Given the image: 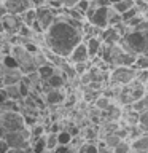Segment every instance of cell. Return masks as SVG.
Wrapping results in <instances>:
<instances>
[{
  "label": "cell",
  "instance_id": "cell-1",
  "mask_svg": "<svg viewBox=\"0 0 148 153\" xmlns=\"http://www.w3.org/2000/svg\"><path fill=\"white\" fill-rule=\"evenodd\" d=\"M80 42H83L81 32L78 29L72 27L70 24H67L59 14H57L56 21L46 29L45 33H43L45 48L48 51L64 57V59L69 57L72 50H73Z\"/></svg>",
  "mask_w": 148,
  "mask_h": 153
},
{
  "label": "cell",
  "instance_id": "cell-2",
  "mask_svg": "<svg viewBox=\"0 0 148 153\" xmlns=\"http://www.w3.org/2000/svg\"><path fill=\"white\" fill-rule=\"evenodd\" d=\"M126 53L140 56L148 53V30H127L118 43Z\"/></svg>",
  "mask_w": 148,
  "mask_h": 153
},
{
  "label": "cell",
  "instance_id": "cell-3",
  "mask_svg": "<svg viewBox=\"0 0 148 153\" xmlns=\"http://www.w3.org/2000/svg\"><path fill=\"white\" fill-rule=\"evenodd\" d=\"M10 54L14 57V61H16V64H18V70L21 72L22 75L32 74V72L37 70L35 61H33V54L29 53L22 45H11Z\"/></svg>",
  "mask_w": 148,
  "mask_h": 153
},
{
  "label": "cell",
  "instance_id": "cell-4",
  "mask_svg": "<svg viewBox=\"0 0 148 153\" xmlns=\"http://www.w3.org/2000/svg\"><path fill=\"white\" fill-rule=\"evenodd\" d=\"M0 126L2 131L5 132H16L22 131L26 128L24 117L19 112H2L0 113Z\"/></svg>",
  "mask_w": 148,
  "mask_h": 153
},
{
  "label": "cell",
  "instance_id": "cell-5",
  "mask_svg": "<svg viewBox=\"0 0 148 153\" xmlns=\"http://www.w3.org/2000/svg\"><path fill=\"white\" fill-rule=\"evenodd\" d=\"M2 139L8 143L10 148H29L30 147V131L29 128H24L22 131L16 132H5Z\"/></svg>",
  "mask_w": 148,
  "mask_h": 153
},
{
  "label": "cell",
  "instance_id": "cell-6",
  "mask_svg": "<svg viewBox=\"0 0 148 153\" xmlns=\"http://www.w3.org/2000/svg\"><path fill=\"white\" fill-rule=\"evenodd\" d=\"M135 76V69L134 67H113V70L110 72V81L112 85H118V86H127L134 81Z\"/></svg>",
  "mask_w": 148,
  "mask_h": 153
},
{
  "label": "cell",
  "instance_id": "cell-7",
  "mask_svg": "<svg viewBox=\"0 0 148 153\" xmlns=\"http://www.w3.org/2000/svg\"><path fill=\"white\" fill-rule=\"evenodd\" d=\"M57 14H59V13L53 11V10L48 8V7H38V8H35V21L40 24L41 29H43V32H45L46 29L56 21Z\"/></svg>",
  "mask_w": 148,
  "mask_h": 153
},
{
  "label": "cell",
  "instance_id": "cell-8",
  "mask_svg": "<svg viewBox=\"0 0 148 153\" xmlns=\"http://www.w3.org/2000/svg\"><path fill=\"white\" fill-rule=\"evenodd\" d=\"M3 7L7 10V14H14V16H21L27 10L33 8L30 0H3Z\"/></svg>",
  "mask_w": 148,
  "mask_h": 153
},
{
  "label": "cell",
  "instance_id": "cell-9",
  "mask_svg": "<svg viewBox=\"0 0 148 153\" xmlns=\"http://www.w3.org/2000/svg\"><path fill=\"white\" fill-rule=\"evenodd\" d=\"M0 22H2L3 32L10 33V35H18L19 29L22 26V21L19 16H14V14H5V16L0 18Z\"/></svg>",
  "mask_w": 148,
  "mask_h": 153
},
{
  "label": "cell",
  "instance_id": "cell-10",
  "mask_svg": "<svg viewBox=\"0 0 148 153\" xmlns=\"http://www.w3.org/2000/svg\"><path fill=\"white\" fill-rule=\"evenodd\" d=\"M67 59H69L73 65L75 64H83V62H88L89 61V56H88V50H86L84 42H80L78 45L72 50V53L69 54Z\"/></svg>",
  "mask_w": 148,
  "mask_h": 153
},
{
  "label": "cell",
  "instance_id": "cell-11",
  "mask_svg": "<svg viewBox=\"0 0 148 153\" xmlns=\"http://www.w3.org/2000/svg\"><path fill=\"white\" fill-rule=\"evenodd\" d=\"M22 74L19 72L18 69L14 70H5L2 76H0V83H2L3 86H10V85H18L19 81L22 80Z\"/></svg>",
  "mask_w": 148,
  "mask_h": 153
},
{
  "label": "cell",
  "instance_id": "cell-12",
  "mask_svg": "<svg viewBox=\"0 0 148 153\" xmlns=\"http://www.w3.org/2000/svg\"><path fill=\"white\" fill-rule=\"evenodd\" d=\"M84 45H86V50H88V56H89V61L94 59V57L99 56V51H100V46H102V40L100 37H91V38H86Z\"/></svg>",
  "mask_w": 148,
  "mask_h": 153
},
{
  "label": "cell",
  "instance_id": "cell-13",
  "mask_svg": "<svg viewBox=\"0 0 148 153\" xmlns=\"http://www.w3.org/2000/svg\"><path fill=\"white\" fill-rule=\"evenodd\" d=\"M100 40H102V43H105V45H118L119 40H121V35L115 30L113 27H105L102 33H100Z\"/></svg>",
  "mask_w": 148,
  "mask_h": 153
},
{
  "label": "cell",
  "instance_id": "cell-14",
  "mask_svg": "<svg viewBox=\"0 0 148 153\" xmlns=\"http://www.w3.org/2000/svg\"><path fill=\"white\" fill-rule=\"evenodd\" d=\"M131 150L135 153H148V134H140L138 137L132 139Z\"/></svg>",
  "mask_w": 148,
  "mask_h": 153
},
{
  "label": "cell",
  "instance_id": "cell-15",
  "mask_svg": "<svg viewBox=\"0 0 148 153\" xmlns=\"http://www.w3.org/2000/svg\"><path fill=\"white\" fill-rule=\"evenodd\" d=\"M64 99H65V94L62 93L61 89H50L46 93V102L48 104L57 105V104L64 102Z\"/></svg>",
  "mask_w": 148,
  "mask_h": 153
},
{
  "label": "cell",
  "instance_id": "cell-16",
  "mask_svg": "<svg viewBox=\"0 0 148 153\" xmlns=\"http://www.w3.org/2000/svg\"><path fill=\"white\" fill-rule=\"evenodd\" d=\"M35 72H37V75H38V78H40V81H48V78H50V76L54 75L56 69H54L51 64H45V65L37 67Z\"/></svg>",
  "mask_w": 148,
  "mask_h": 153
},
{
  "label": "cell",
  "instance_id": "cell-17",
  "mask_svg": "<svg viewBox=\"0 0 148 153\" xmlns=\"http://www.w3.org/2000/svg\"><path fill=\"white\" fill-rule=\"evenodd\" d=\"M46 86H50V89H61L62 86L65 85V80L64 76H62L61 74H57V72H54V75L50 76L48 78V81H43Z\"/></svg>",
  "mask_w": 148,
  "mask_h": 153
},
{
  "label": "cell",
  "instance_id": "cell-18",
  "mask_svg": "<svg viewBox=\"0 0 148 153\" xmlns=\"http://www.w3.org/2000/svg\"><path fill=\"white\" fill-rule=\"evenodd\" d=\"M5 94H7V99L8 100H14V102H19L22 100L21 94H19V89H18V85H10V86H5Z\"/></svg>",
  "mask_w": 148,
  "mask_h": 153
},
{
  "label": "cell",
  "instance_id": "cell-19",
  "mask_svg": "<svg viewBox=\"0 0 148 153\" xmlns=\"http://www.w3.org/2000/svg\"><path fill=\"white\" fill-rule=\"evenodd\" d=\"M110 7H112L118 14H123L124 11H127L129 8H132V7H134V0H119V2L113 3V5H110Z\"/></svg>",
  "mask_w": 148,
  "mask_h": 153
},
{
  "label": "cell",
  "instance_id": "cell-20",
  "mask_svg": "<svg viewBox=\"0 0 148 153\" xmlns=\"http://www.w3.org/2000/svg\"><path fill=\"white\" fill-rule=\"evenodd\" d=\"M131 108L135 110V112H138V113H142V112H145V110H148V93H145V94H143V97H140L138 100L132 102V104H131Z\"/></svg>",
  "mask_w": 148,
  "mask_h": 153
},
{
  "label": "cell",
  "instance_id": "cell-21",
  "mask_svg": "<svg viewBox=\"0 0 148 153\" xmlns=\"http://www.w3.org/2000/svg\"><path fill=\"white\" fill-rule=\"evenodd\" d=\"M30 150H32V153H45V152H46L45 136L35 139V140H33V143H30Z\"/></svg>",
  "mask_w": 148,
  "mask_h": 153
},
{
  "label": "cell",
  "instance_id": "cell-22",
  "mask_svg": "<svg viewBox=\"0 0 148 153\" xmlns=\"http://www.w3.org/2000/svg\"><path fill=\"white\" fill-rule=\"evenodd\" d=\"M56 137H57V145H72V134L69 131H59L56 132Z\"/></svg>",
  "mask_w": 148,
  "mask_h": 153
},
{
  "label": "cell",
  "instance_id": "cell-23",
  "mask_svg": "<svg viewBox=\"0 0 148 153\" xmlns=\"http://www.w3.org/2000/svg\"><path fill=\"white\" fill-rule=\"evenodd\" d=\"M137 128L140 129L143 134H148V110H145V112H142V113H138Z\"/></svg>",
  "mask_w": 148,
  "mask_h": 153
},
{
  "label": "cell",
  "instance_id": "cell-24",
  "mask_svg": "<svg viewBox=\"0 0 148 153\" xmlns=\"http://www.w3.org/2000/svg\"><path fill=\"white\" fill-rule=\"evenodd\" d=\"M21 21L24 26H27V27H30L32 26V22L35 21V8H30V10H27L26 13H22L21 16Z\"/></svg>",
  "mask_w": 148,
  "mask_h": 153
},
{
  "label": "cell",
  "instance_id": "cell-25",
  "mask_svg": "<svg viewBox=\"0 0 148 153\" xmlns=\"http://www.w3.org/2000/svg\"><path fill=\"white\" fill-rule=\"evenodd\" d=\"M124 120H126V123L129 124L127 128L137 126V123H138V112H135V110L131 108L127 113H124Z\"/></svg>",
  "mask_w": 148,
  "mask_h": 153
},
{
  "label": "cell",
  "instance_id": "cell-26",
  "mask_svg": "<svg viewBox=\"0 0 148 153\" xmlns=\"http://www.w3.org/2000/svg\"><path fill=\"white\" fill-rule=\"evenodd\" d=\"M45 143H46V152H51L57 147V137L56 132H50L45 136Z\"/></svg>",
  "mask_w": 148,
  "mask_h": 153
},
{
  "label": "cell",
  "instance_id": "cell-27",
  "mask_svg": "<svg viewBox=\"0 0 148 153\" xmlns=\"http://www.w3.org/2000/svg\"><path fill=\"white\" fill-rule=\"evenodd\" d=\"M76 153H99V145L92 142H86L76 150Z\"/></svg>",
  "mask_w": 148,
  "mask_h": 153
},
{
  "label": "cell",
  "instance_id": "cell-28",
  "mask_svg": "<svg viewBox=\"0 0 148 153\" xmlns=\"http://www.w3.org/2000/svg\"><path fill=\"white\" fill-rule=\"evenodd\" d=\"M112 150H113V153H131V143L126 140H119Z\"/></svg>",
  "mask_w": 148,
  "mask_h": 153
},
{
  "label": "cell",
  "instance_id": "cell-29",
  "mask_svg": "<svg viewBox=\"0 0 148 153\" xmlns=\"http://www.w3.org/2000/svg\"><path fill=\"white\" fill-rule=\"evenodd\" d=\"M138 13H140V11H138V8L135 7V5H134L132 8H129L127 11H124V13L121 14V22H127L129 19H132L134 16H137Z\"/></svg>",
  "mask_w": 148,
  "mask_h": 153
},
{
  "label": "cell",
  "instance_id": "cell-30",
  "mask_svg": "<svg viewBox=\"0 0 148 153\" xmlns=\"http://www.w3.org/2000/svg\"><path fill=\"white\" fill-rule=\"evenodd\" d=\"M121 22V14H118L115 10L110 7L108 8V26H115V24Z\"/></svg>",
  "mask_w": 148,
  "mask_h": 153
},
{
  "label": "cell",
  "instance_id": "cell-31",
  "mask_svg": "<svg viewBox=\"0 0 148 153\" xmlns=\"http://www.w3.org/2000/svg\"><path fill=\"white\" fill-rule=\"evenodd\" d=\"M95 107H97L99 110H110V107H112V102H110L108 97H99L97 100H95Z\"/></svg>",
  "mask_w": 148,
  "mask_h": 153
},
{
  "label": "cell",
  "instance_id": "cell-32",
  "mask_svg": "<svg viewBox=\"0 0 148 153\" xmlns=\"http://www.w3.org/2000/svg\"><path fill=\"white\" fill-rule=\"evenodd\" d=\"M119 140H121V139H119L115 132H108V134H107V137H105V145L110 147V148H113Z\"/></svg>",
  "mask_w": 148,
  "mask_h": 153
},
{
  "label": "cell",
  "instance_id": "cell-33",
  "mask_svg": "<svg viewBox=\"0 0 148 153\" xmlns=\"http://www.w3.org/2000/svg\"><path fill=\"white\" fill-rule=\"evenodd\" d=\"M18 89H19V94H21L22 99H27L29 97V89H30V88H29V85L24 80H21L18 83Z\"/></svg>",
  "mask_w": 148,
  "mask_h": 153
},
{
  "label": "cell",
  "instance_id": "cell-34",
  "mask_svg": "<svg viewBox=\"0 0 148 153\" xmlns=\"http://www.w3.org/2000/svg\"><path fill=\"white\" fill-rule=\"evenodd\" d=\"M51 153H75V150L72 145H57L54 150H51Z\"/></svg>",
  "mask_w": 148,
  "mask_h": 153
},
{
  "label": "cell",
  "instance_id": "cell-35",
  "mask_svg": "<svg viewBox=\"0 0 148 153\" xmlns=\"http://www.w3.org/2000/svg\"><path fill=\"white\" fill-rule=\"evenodd\" d=\"M43 132H45V129H43V126H33V129L30 131V137L33 139H38V137H41L43 136Z\"/></svg>",
  "mask_w": 148,
  "mask_h": 153
},
{
  "label": "cell",
  "instance_id": "cell-36",
  "mask_svg": "<svg viewBox=\"0 0 148 153\" xmlns=\"http://www.w3.org/2000/svg\"><path fill=\"white\" fill-rule=\"evenodd\" d=\"M89 5H91V3H89V0H78V3H76V7H75V8L84 14V11L89 8Z\"/></svg>",
  "mask_w": 148,
  "mask_h": 153
},
{
  "label": "cell",
  "instance_id": "cell-37",
  "mask_svg": "<svg viewBox=\"0 0 148 153\" xmlns=\"http://www.w3.org/2000/svg\"><path fill=\"white\" fill-rule=\"evenodd\" d=\"M59 2H61V7L64 10H69V8H75L78 0H59Z\"/></svg>",
  "mask_w": 148,
  "mask_h": 153
},
{
  "label": "cell",
  "instance_id": "cell-38",
  "mask_svg": "<svg viewBox=\"0 0 148 153\" xmlns=\"http://www.w3.org/2000/svg\"><path fill=\"white\" fill-rule=\"evenodd\" d=\"M8 153H32L30 147L29 148H10Z\"/></svg>",
  "mask_w": 148,
  "mask_h": 153
},
{
  "label": "cell",
  "instance_id": "cell-39",
  "mask_svg": "<svg viewBox=\"0 0 148 153\" xmlns=\"http://www.w3.org/2000/svg\"><path fill=\"white\" fill-rule=\"evenodd\" d=\"M10 150V147H8V143L3 140L2 137H0V153H8Z\"/></svg>",
  "mask_w": 148,
  "mask_h": 153
},
{
  "label": "cell",
  "instance_id": "cell-40",
  "mask_svg": "<svg viewBox=\"0 0 148 153\" xmlns=\"http://www.w3.org/2000/svg\"><path fill=\"white\" fill-rule=\"evenodd\" d=\"M45 2H46V0H30V3H32V7H33V8L45 7Z\"/></svg>",
  "mask_w": 148,
  "mask_h": 153
},
{
  "label": "cell",
  "instance_id": "cell-41",
  "mask_svg": "<svg viewBox=\"0 0 148 153\" xmlns=\"http://www.w3.org/2000/svg\"><path fill=\"white\" fill-rule=\"evenodd\" d=\"M142 14H143V19H145V21L148 22V8H147V10H145V11H143Z\"/></svg>",
  "mask_w": 148,
  "mask_h": 153
},
{
  "label": "cell",
  "instance_id": "cell-42",
  "mask_svg": "<svg viewBox=\"0 0 148 153\" xmlns=\"http://www.w3.org/2000/svg\"><path fill=\"white\" fill-rule=\"evenodd\" d=\"M145 91L148 93V80H147V83H145Z\"/></svg>",
  "mask_w": 148,
  "mask_h": 153
},
{
  "label": "cell",
  "instance_id": "cell-43",
  "mask_svg": "<svg viewBox=\"0 0 148 153\" xmlns=\"http://www.w3.org/2000/svg\"><path fill=\"white\" fill-rule=\"evenodd\" d=\"M3 136V131H2V126H0V137Z\"/></svg>",
  "mask_w": 148,
  "mask_h": 153
},
{
  "label": "cell",
  "instance_id": "cell-44",
  "mask_svg": "<svg viewBox=\"0 0 148 153\" xmlns=\"http://www.w3.org/2000/svg\"><path fill=\"white\" fill-rule=\"evenodd\" d=\"M142 2H143V3H147V5H148V0H142Z\"/></svg>",
  "mask_w": 148,
  "mask_h": 153
}]
</instances>
